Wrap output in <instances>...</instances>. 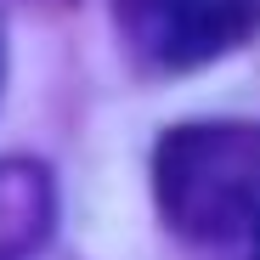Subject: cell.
Listing matches in <instances>:
<instances>
[{"mask_svg": "<svg viewBox=\"0 0 260 260\" xmlns=\"http://www.w3.org/2000/svg\"><path fill=\"white\" fill-rule=\"evenodd\" d=\"M113 28L147 74H187L243 46L260 0H113Z\"/></svg>", "mask_w": 260, "mask_h": 260, "instance_id": "7a4b0ae2", "label": "cell"}, {"mask_svg": "<svg viewBox=\"0 0 260 260\" xmlns=\"http://www.w3.org/2000/svg\"><path fill=\"white\" fill-rule=\"evenodd\" d=\"M254 260H260V221H254Z\"/></svg>", "mask_w": 260, "mask_h": 260, "instance_id": "277c9868", "label": "cell"}, {"mask_svg": "<svg viewBox=\"0 0 260 260\" xmlns=\"http://www.w3.org/2000/svg\"><path fill=\"white\" fill-rule=\"evenodd\" d=\"M0 79H6V34H0Z\"/></svg>", "mask_w": 260, "mask_h": 260, "instance_id": "3957f363", "label": "cell"}, {"mask_svg": "<svg viewBox=\"0 0 260 260\" xmlns=\"http://www.w3.org/2000/svg\"><path fill=\"white\" fill-rule=\"evenodd\" d=\"M164 221L192 243H221L260 221V124H176L153 147Z\"/></svg>", "mask_w": 260, "mask_h": 260, "instance_id": "6da1fadb", "label": "cell"}]
</instances>
